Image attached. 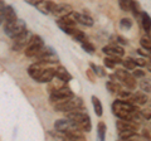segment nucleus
<instances>
[{"instance_id":"obj_1","label":"nucleus","mask_w":151,"mask_h":141,"mask_svg":"<svg viewBox=\"0 0 151 141\" xmlns=\"http://www.w3.org/2000/svg\"><path fill=\"white\" fill-rule=\"evenodd\" d=\"M111 79H117L120 83H122L126 88H129L130 91H134L137 83H136V78L132 76L127 69H117L115 73H112L110 76Z\"/></svg>"},{"instance_id":"obj_2","label":"nucleus","mask_w":151,"mask_h":141,"mask_svg":"<svg viewBox=\"0 0 151 141\" xmlns=\"http://www.w3.org/2000/svg\"><path fill=\"white\" fill-rule=\"evenodd\" d=\"M82 106H83V101L81 98L72 96L64 101L57 102L54 105V110L59 111V112H70V111H74L77 109H81Z\"/></svg>"},{"instance_id":"obj_3","label":"nucleus","mask_w":151,"mask_h":141,"mask_svg":"<svg viewBox=\"0 0 151 141\" xmlns=\"http://www.w3.org/2000/svg\"><path fill=\"white\" fill-rule=\"evenodd\" d=\"M43 47H44L43 39L39 35H33L30 37L29 42H28V45L25 48V55H28V57H35Z\"/></svg>"},{"instance_id":"obj_4","label":"nucleus","mask_w":151,"mask_h":141,"mask_svg":"<svg viewBox=\"0 0 151 141\" xmlns=\"http://www.w3.org/2000/svg\"><path fill=\"white\" fill-rule=\"evenodd\" d=\"M4 30H5V33L9 37H12V38L14 39L15 37L20 35L23 32L27 30L25 22L22 20V19H17L14 23H10V24H5V25H4Z\"/></svg>"},{"instance_id":"obj_5","label":"nucleus","mask_w":151,"mask_h":141,"mask_svg":"<svg viewBox=\"0 0 151 141\" xmlns=\"http://www.w3.org/2000/svg\"><path fill=\"white\" fill-rule=\"evenodd\" d=\"M72 96H74V95H73V92L70 91V88L65 87V86H62V87L57 88V90H54V91H52V93H50V101L57 103V102L67 100V98L72 97Z\"/></svg>"},{"instance_id":"obj_6","label":"nucleus","mask_w":151,"mask_h":141,"mask_svg":"<svg viewBox=\"0 0 151 141\" xmlns=\"http://www.w3.org/2000/svg\"><path fill=\"white\" fill-rule=\"evenodd\" d=\"M37 55H38V58H39V62H43V63L58 62V55H57V53L50 48V47H43L42 50Z\"/></svg>"},{"instance_id":"obj_7","label":"nucleus","mask_w":151,"mask_h":141,"mask_svg":"<svg viewBox=\"0 0 151 141\" xmlns=\"http://www.w3.org/2000/svg\"><path fill=\"white\" fill-rule=\"evenodd\" d=\"M30 39V33L25 30V32H23L20 35H18L14 38V45H13V49L14 50H20L23 49L25 47V44L29 42Z\"/></svg>"},{"instance_id":"obj_8","label":"nucleus","mask_w":151,"mask_h":141,"mask_svg":"<svg viewBox=\"0 0 151 141\" xmlns=\"http://www.w3.org/2000/svg\"><path fill=\"white\" fill-rule=\"evenodd\" d=\"M102 52L106 55H112V57H122L125 54V50L120 45H106L102 48Z\"/></svg>"},{"instance_id":"obj_9","label":"nucleus","mask_w":151,"mask_h":141,"mask_svg":"<svg viewBox=\"0 0 151 141\" xmlns=\"http://www.w3.org/2000/svg\"><path fill=\"white\" fill-rule=\"evenodd\" d=\"M72 6L69 5V4H58V5H55L54 8V10H53V14L55 17H58V18H63L65 15H69L70 13H72Z\"/></svg>"},{"instance_id":"obj_10","label":"nucleus","mask_w":151,"mask_h":141,"mask_svg":"<svg viewBox=\"0 0 151 141\" xmlns=\"http://www.w3.org/2000/svg\"><path fill=\"white\" fill-rule=\"evenodd\" d=\"M116 127L119 130V132L122 131H136V125L132 121H127V120H119L116 122Z\"/></svg>"},{"instance_id":"obj_11","label":"nucleus","mask_w":151,"mask_h":141,"mask_svg":"<svg viewBox=\"0 0 151 141\" xmlns=\"http://www.w3.org/2000/svg\"><path fill=\"white\" fill-rule=\"evenodd\" d=\"M44 63L43 62H39V63H33L32 65H29V68H28V73H29V76L32 78L37 79L38 77L40 76V73L44 70Z\"/></svg>"},{"instance_id":"obj_12","label":"nucleus","mask_w":151,"mask_h":141,"mask_svg":"<svg viewBox=\"0 0 151 141\" xmlns=\"http://www.w3.org/2000/svg\"><path fill=\"white\" fill-rule=\"evenodd\" d=\"M53 78H54V69L53 68H44V70L40 73V76L38 77L35 81L39 83H49Z\"/></svg>"},{"instance_id":"obj_13","label":"nucleus","mask_w":151,"mask_h":141,"mask_svg":"<svg viewBox=\"0 0 151 141\" xmlns=\"http://www.w3.org/2000/svg\"><path fill=\"white\" fill-rule=\"evenodd\" d=\"M54 77L59 78L60 81H63L64 83H67L72 79V74H70L64 67H58L57 69H54Z\"/></svg>"},{"instance_id":"obj_14","label":"nucleus","mask_w":151,"mask_h":141,"mask_svg":"<svg viewBox=\"0 0 151 141\" xmlns=\"http://www.w3.org/2000/svg\"><path fill=\"white\" fill-rule=\"evenodd\" d=\"M38 10L42 12L43 14H49V13H53L54 8H55V4L53 1H45V0H40L38 3Z\"/></svg>"},{"instance_id":"obj_15","label":"nucleus","mask_w":151,"mask_h":141,"mask_svg":"<svg viewBox=\"0 0 151 141\" xmlns=\"http://www.w3.org/2000/svg\"><path fill=\"white\" fill-rule=\"evenodd\" d=\"M129 100L131 103H134V105H145V103L147 102V96L142 92H136V93H131Z\"/></svg>"},{"instance_id":"obj_16","label":"nucleus","mask_w":151,"mask_h":141,"mask_svg":"<svg viewBox=\"0 0 151 141\" xmlns=\"http://www.w3.org/2000/svg\"><path fill=\"white\" fill-rule=\"evenodd\" d=\"M73 17L77 23L86 27H92L93 25V19L89 15H86V14H79V13H73Z\"/></svg>"},{"instance_id":"obj_17","label":"nucleus","mask_w":151,"mask_h":141,"mask_svg":"<svg viewBox=\"0 0 151 141\" xmlns=\"http://www.w3.org/2000/svg\"><path fill=\"white\" fill-rule=\"evenodd\" d=\"M18 19L17 18V14H15V10L13 9V6L8 5L4 9V22L5 24H10V23H14Z\"/></svg>"},{"instance_id":"obj_18","label":"nucleus","mask_w":151,"mask_h":141,"mask_svg":"<svg viewBox=\"0 0 151 141\" xmlns=\"http://www.w3.org/2000/svg\"><path fill=\"white\" fill-rule=\"evenodd\" d=\"M140 19H141V24H142V28L146 33L151 32V17L149 13L146 12H141L140 14Z\"/></svg>"},{"instance_id":"obj_19","label":"nucleus","mask_w":151,"mask_h":141,"mask_svg":"<svg viewBox=\"0 0 151 141\" xmlns=\"http://www.w3.org/2000/svg\"><path fill=\"white\" fill-rule=\"evenodd\" d=\"M54 129L58 131V132H64L68 129H70V121L68 119H62L54 122Z\"/></svg>"},{"instance_id":"obj_20","label":"nucleus","mask_w":151,"mask_h":141,"mask_svg":"<svg viewBox=\"0 0 151 141\" xmlns=\"http://www.w3.org/2000/svg\"><path fill=\"white\" fill-rule=\"evenodd\" d=\"M121 62H122L121 57H112V55H107V57L103 59V63H105V65L108 68H115V65L121 64Z\"/></svg>"},{"instance_id":"obj_21","label":"nucleus","mask_w":151,"mask_h":141,"mask_svg":"<svg viewBox=\"0 0 151 141\" xmlns=\"http://www.w3.org/2000/svg\"><path fill=\"white\" fill-rule=\"evenodd\" d=\"M92 105H93V109H94V114H96L98 117H101L103 114V107H102L100 98L96 97V96H92Z\"/></svg>"},{"instance_id":"obj_22","label":"nucleus","mask_w":151,"mask_h":141,"mask_svg":"<svg viewBox=\"0 0 151 141\" xmlns=\"http://www.w3.org/2000/svg\"><path fill=\"white\" fill-rule=\"evenodd\" d=\"M106 87H107V90L110 91L111 93H115V95H117L122 88H121V86L119 83H116L115 81H108L107 83H106Z\"/></svg>"},{"instance_id":"obj_23","label":"nucleus","mask_w":151,"mask_h":141,"mask_svg":"<svg viewBox=\"0 0 151 141\" xmlns=\"http://www.w3.org/2000/svg\"><path fill=\"white\" fill-rule=\"evenodd\" d=\"M140 88H141V90H142L144 92L150 93V92H151V79H150V78L142 77V79H141V82H140Z\"/></svg>"},{"instance_id":"obj_24","label":"nucleus","mask_w":151,"mask_h":141,"mask_svg":"<svg viewBox=\"0 0 151 141\" xmlns=\"http://www.w3.org/2000/svg\"><path fill=\"white\" fill-rule=\"evenodd\" d=\"M106 124L105 122H98V125H97V134H98V139L100 140H105L106 137Z\"/></svg>"},{"instance_id":"obj_25","label":"nucleus","mask_w":151,"mask_h":141,"mask_svg":"<svg viewBox=\"0 0 151 141\" xmlns=\"http://www.w3.org/2000/svg\"><path fill=\"white\" fill-rule=\"evenodd\" d=\"M121 64L125 67V69H127V70H134L137 65H136V63H135V60H134V58H126V59H124L121 62Z\"/></svg>"},{"instance_id":"obj_26","label":"nucleus","mask_w":151,"mask_h":141,"mask_svg":"<svg viewBox=\"0 0 151 141\" xmlns=\"http://www.w3.org/2000/svg\"><path fill=\"white\" fill-rule=\"evenodd\" d=\"M72 38H73L74 42H79V43H82V42L87 40L86 34H84L82 30H78V29H76V30H74V33L72 34Z\"/></svg>"},{"instance_id":"obj_27","label":"nucleus","mask_w":151,"mask_h":141,"mask_svg":"<svg viewBox=\"0 0 151 141\" xmlns=\"http://www.w3.org/2000/svg\"><path fill=\"white\" fill-rule=\"evenodd\" d=\"M140 44H141V47H142V49H146V50L151 52V38L150 37H147V35L141 37Z\"/></svg>"},{"instance_id":"obj_28","label":"nucleus","mask_w":151,"mask_h":141,"mask_svg":"<svg viewBox=\"0 0 151 141\" xmlns=\"http://www.w3.org/2000/svg\"><path fill=\"white\" fill-rule=\"evenodd\" d=\"M89 65H91V68L94 73L97 74V76H100V77H106V69H103L101 65H97V64H94V63H89Z\"/></svg>"},{"instance_id":"obj_29","label":"nucleus","mask_w":151,"mask_h":141,"mask_svg":"<svg viewBox=\"0 0 151 141\" xmlns=\"http://www.w3.org/2000/svg\"><path fill=\"white\" fill-rule=\"evenodd\" d=\"M120 28L124 30H130L132 28V20L129 18H122L120 20Z\"/></svg>"},{"instance_id":"obj_30","label":"nucleus","mask_w":151,"mask_h":141,"mask_svg":"<svg viewBox=\"0 0 151 141\" xmlns=\"http://www.w3.org/2000/svg\"><path fill=\"white\" fill-rule=\"evenodd\" d=\"M81 44H82L83 50H84V52H87V53H89V54H93L94 52H96V48H94V45H93L92 43H89L88 40L82 42Z\"/></svg>"},{"instance_id":"obj_31","label":"nucleus","mask_w":151,"mask_h":141,"mask_svg":"<svg viewBox=\"0 0 151 141\" xmlns=\"http://www.w3.org/2000/svg\"><path fill=\"white\" fill-rule=\"evenodd\" d=\"M131 4H132V0H119V5L122 10L125 12H129L131 10Z\"/></svg>"},{"instance_id":"obj_32","label":"nucleus","mask_w":151,"mask_h":141,"mask_svg":"<svg viewBox=\"0 0 151 141\" xmlns=\"http://www.w3.org/2000/svg\"><path fill=\"white\" fill-rule=\"evenodd\" d=\"M131 10H132V13H134L136 17H139V18H140L141 10H140V5H139V3H137V1H134V0H132V4H131Z\"/></svg>"},{"instance_id":"obj_33","label":"nucleus","mask_w":151,"mask_h":141,"mask_svg":"<svg viewBox=\"0 0 151 141\" xmlns=\"http://www.w3.org/2000/svg\"><path fill=\"white\" fill-rule=\"evenodd\" d=\"M132 76H134L136 79L137 78H142V77H145V72L144 70H141V69H134V74H132Z\"/></svg>"},{"instance_id":"obj_34","label":"nucleus","mask_w":151,"mask_h":141,"mask_svg":"<svg viewBox=\"0 0 151 141\" xmlns=\"http://www.w3.org/2000/svg\"><path fill=\"white\" fill-rule=\"evenodd\" d=\"M4 9H5V5H4L3 1H0V25L4 22Z\"/></svg>"},{"instance_id":"obj_35","label":"nucleus","mask_w":151,"mask_h":141,"mask_svg":"<svg viewBox=\"0 0 151 141\" xmlns=\"http://www.w3.org/2000/svg\"><path fill=\"white\" fill-rule=\"evenodd\" d=\"M134 60H135L136 65H140V67H144L146 64V59H144V58H137V59H134Z\"/></svg>"},{"instance_id":"obj_36","label":"nucleus","mask_w":151,"mask_h":141,"mask_svg":"<svg viewBox=\"0 0 151 141\" xmlns=\"http://www.w3.org/2000/svg\"><path fill=\"white\" fill-rule=\"evenodd\" d=\"M25 1H27L28 4H30V5H33V6H37L38 3H39L40 0H25Z\"/></svg>"},{"instance_id":"obj_37","label":"nucleus","mask_w":151,"mask_h":141,"mask_svg":"<svg viewBox=\"0 0 151 141\" xmlns=\"http://www.w3.org/2000/svg\"><path fill=\"white\" fill-rule=\"evenodd\" d=\"M141 115L145 116L146 119H151V112H146V111H144V112H141Z\"/></svg>"},{"instance_id":"obj_38","label":"nucleus","mask_w":151,"mask_h":141,"mask_svg":"<svg viewBox=\"0 0 151 141\" xmlns=\"http://www.w3.org/2000/svg\"><path fill=\"white\" fill-rule=\"evenodd\" d=\"M145 65H146V67H147V69H149L150 72H151V59L149 60V62H146V64H145Z\"/></svg>"}]
</instances>
